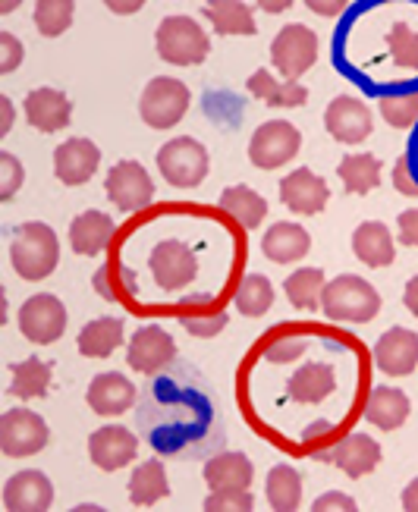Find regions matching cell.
Listing matches in <instances>:
<instances>
[{
  "label": "cell",
  "instance_id": "obj_1",
  "mask_svg": "<svg viewBox=\"0 0 418 512\" xmlns=\"http://www.w3.org/2000/svg\"><path fill=\"white\" fill-rule=\"evenodd\" d=\"M10 261H13V271L29 283L51 277L60 264L57 233L48 224H38V220L22 224L10 242Z\"/></svg>",
  "mask_w": 418,
  "mask_h": 512
},
{
  "label": "cell",
  "instance_id": "obj_2",
  "mask_svg": "<svg viewBox=\"0 0 418 512\" xmlns=\"http://www.w3.org/2000/svg\"><path fill=\"white\" fill-rule=\"evenodd\" d=\"M321 311L340 324H368L381 311V296L368 280L356 274H340L324 286Z\"/></svg>",
  "mask_w": 418,
  "mask_h": 512
},
{
  "label": "cell",
  "instance_id": "obj_3",
  "mask_svg": "<svg viewBox=\"0 0 418 512\" xmlns=\"http://www.w3.org/2000/svg\"><path fill=\"white\" fill-rule=\"evenodd\" d=\"M208 51H211V38L192 16H167L158 26L161 60L173 66H195L205 63Z\"/></svg>",
  "mask_w": 418,
  "mask_h": 512
},
{
  "label": "cell",
  "instance_id": "obj_4",
  "mask_svg": "<svg viewBox=\"0 0 418 512\" xmlns=\"http://www.w3.org/2000/svg\"><path fill=\"white\" fill-rule=\"evenodd\" d=\"M208 167H211L208 148L202 142L189 139V136L173 139L158 151V170H161L164 180L176 189L198 186L208 176Z\"/></svg>",
  "mask_w": 418,
  "mask_h": 512
},
{
  "label": "cell",
  "instance_id": "obj_5",
  "mask_svg": "<svg viewBox=\"0 0 418 512\" xmlns=\"http://www.w3.org/2000/svg\"><path fill=\"white\" fill-rule=\"evenodd\" d=\"M186 110H189V88L180 79L158 76L145 85L142 101H139V114L145 126L173 129L186 117Z\"/></svg>",
  "mask_w": 418,
  "mask_h": 512
},
{
  "label": "cell",
  "instance_id": "obj_6",
  "mask_svg": "<svg viewBox=\"0 0 418 512\" xmlns=\"http://www.w3.org/2000/svg\"><path fill=\"white\" fill-rule=\"evenodd\" d=\"M271 60L286 82H296L318 60V35L302 22H290L271 41Z\"/></svg>",
  "mask_w": 418,
  "mask_h": 512
},
{
  "label": "cell",
  "instance_id": "obj_7",
  "mask_svg": "<svg viewBox=\"0 0 418 512\" xmlns=\"http://www.w3.org/2000/svg\"><path fill=\"white\" fill-rule=\"evenodd\" d=\"M48 425L29 409H10L0 415V450L10 459H26L48 447Z\"/></svg>",
  "mask_w": 418,
  "mask_h": 512
},
{
  "label": "cell",
  "instance_id": "obj_8",
  "mask_svg": "<svg viewBox=\"0 0 418 512\" xmlns=\"http://www.w3.org/2000/svg\"><path fill=\"white\" fill-rule=\"evenodd\" d=\"M299 145H302V136L293 123L271 120L255 129V136L249 142V158L258 170H277L296 158Z\"/></svg>",
  "mask_w": 418,
  "mask_h": 512
},
{
  "label": "cell",
  "instance_id": "obj_9",
  "mask_svg": "<svg viewBox=\"0 0 418 512\" xmlns=\"http://www.w3.org/2000/svg\"><path fill=\"white\" fill-rule=\"evenodd\" d=\"M19 330H22V337L38 343V346L57 343L66 330L63 302L57 296H48V293H38V296L26 299L19 308Z\"/></svg>",
  "mask_w": 418,
  "mask_h": 512
},
{
  "label": "cell",
  "instance_id": "obj_10",
  "mask_svg": "<svg viewBox=\"0 0 418 512\" xmlns=\"http://www.w3.org/2000/svg\"><path fill=\"white\" fill-rule=\"evenodd\" d=\"M151 277L161 289L167 293H176V289H183L195 280L198 274V261H195V252L186 246L180 239H164L158 246L151 249Z\"/></svg>",
  "mask_w": 418,
  "mask_h": 512
},
{
  "label": "cell",
  "instance_id": "obj_11",
  "mask_svg": "<svg viewBox=\"0 0 418 512\" xmlns=\"http://www.w3.org/2000/svg\"><path fill=\"white\" fill-rule=\"evenodd\" d=\"M107 198L123 211H136L145 208L151 198H154V183L148 170L139 161H120L110 167L107 180H104Z\"/></svg>",
  "mask_w": 418,
  "mask_h": 512
},
{
  "label": "cell",
  "instance_id": "obj_12",
  "mask_svg": "<svg viewBox=\"0 0 418 512\" xmlns=\"http://www.w3.org/2000/svg\"><path fill=\"white\" fill-rule=\"evenodd\" d=\"M327 132L343 145H359L371 136V110L352 95H337L324 110Z\"/></svg>",
  "mask_w": 418,
  "mask_h": 512
},
{
  "label": "cell",
  "instance_id": "obj_13",
  "mask_svg": "<svg viewBox=\"0 0 418 512\" xmlns=\"http://www.w3.org/2000/svg\"><path fill=\"white\" fill-rule=\"evenodd\" d=\"M176 359V343L161 327H142L129 340V368L139 374H158Z\"/></svg>",
  "mask_w": 418,
  "mask_h": 512
},
{
  "label": "cell",
  "instance_id": "obj_14",
  "mask_svg": "<svg viewBox=\"0 0 418 512\" xmlns=\"http://www.w3.org/2000/svg\"><path fill=\"white\" fill-rule=\"evenodd\" d=\"M374 365L387 377H406L418 365V333L409 327H390L374 346Z\"/></svg>",
  "mask_w": 418,
  "mask_h": 512
},
{
  "label": "cell",
  "instance_id": "obj_15",
  "mask_svg": "<svg viewBox=\"0 0 418 512\" xmlns=\"http://www.w3.org/2000/svg\"><path fill=\"white\" fill-rule=\"evenodd\" d=\"M139 453V440L132 431L120 428V425H110V428H101L88 437V456L98 465L101 472H117V469H126V465L136 459Z\"/></svg>",
  "mask_w": 418,
  "mask_h": 512
},
{
  "label": "cell",
  "instance_id": "obj_16",
  "mask_svg": "<svg viewBox=\"0 0 418 512\" xmlns=\"http://www.w3.org/2000/svg\"><path fill=\"white\" fill-rule=\"evenodd\" d=\"M327 198H330L327 183L308 167L293 170L290 176H283V183H280V202L305 217L321 214L327 208Z\"/></svg>",
  "mask_w": 418,
  "mask_h": 512
},
{
  "label": "cell",
  "instance_id": "obj_17",
  "mask_svg": "<svg viewBox=\"0 0 418 512\" xmlns=\"http://www.w3.org/2000/svg\"><path fill=\"white\" fill-rule=\"evenodd\" d=\"M101 151L88 139H70L54 151V173L63 186H82L95 176Z\"/></svg>",
  "mask_w": 418,
  "mask_h": 512
},
{
  "label": "cell",
  "instance_id": "obj_18",
  "mask_svg": "<svg viewBox=\"0 0 418 512\" xmlns=\"http://www.w3.org/2000/svg\"><path fill=\"white\" fill-rule=\"evenodd\" d=\"M4 503L13 512H41L54 503V484L41 472H16L4 487Z\"/></svg>",
  "mask_w": 418,
  "mask_h": 512
},
{
  "label": "cell",
  "instance_id": "obj_19",
  "mask_svg": "<svg viewBox=\"0 0 418 512\" xmlns=\"http://www.w3.org/2000/svg\"><path fill=\"white\" fill-rule=\"evenodd\" d=\"M26 120L38 132H60L73 120V104L57 88H35L26 98Z\"/></svg>",
  "mask_w": 418,
  "mask_h": 512
},
{
  "label": "cell",
  "instance_id": "obj_20",
  "mask_svg": "<svg viewBox=\"0 0 418 512\" xmlns=\"http://www.w3.org/2000/svg\"><path fill=\"white\" fill-rule=\"evenodd\" d=\"M132 403H136V384H129L117 371L98 374L95 381L88 384V406H92V412H98V415L117 418V415L129 412Z\"/></svg>",
  "mask_w": 418,
  "mask_h": 512
},
{
  "label": "cell",
  "instance_id": "obj_21",
  "mask_svg": "<svg viewBox=\"0 0 418 512\" xmlns=\"http://www.w3.org/2000/svg\"><path fill=\"white\" fill-rule=\"evenodd\" d=\"M330 462L349 478H365L381 465V447L368 434H349L334 447Z\"/></svg>",
  "mask_w": 418,
  "mask_h": 512
},
{
  "label": "cell",
  "instance_id": "obj_22",
  "mask_svg": "<svg viewBox=\"0 0 418 512\" xmlns=\"http://www.w3.org/2000/svg\"><path fill=\"white\" fill-rule=\"evenodd\" d=\"M409 412H412V403H409V396L403 390H396V387H374L368 393L365 418H368V425H374L378 431L403 428Z\"/></svg>",
  "mask_w": 418,
  "mask_h": 512
},
{
  "label": "cell",
  "instance_id": "obj_23",
  "mask_svg": "<svg viewBox=\"0 0 418 512\" xmlns=\"http://www.w3.org/2000/svg\"><path fill=\"white\" fill-rule=\"evenodd\" d=\"M308 249H312V236H308L305 227L290 224V220L274 224L268 233H264V239H261L264 258L274 261V264H293V261L305 258Z\"/></svg>",
  "mask_w": 418,
  "mask_h": 512
},
{
  "label": "cell",
  "instance_id": "obj_24",
  "mask_svg": "<svg viewBox=\"0 0 418 512\" xmlns=\"http://www.w3.org/2000/svg\"><path fill=\"white\" fill-rule=\"evenodd\" d=\"M252 478V459H246L242 453H217L205 465V481L211 491H249Z\"/></svg>",
  "mask_w": 418,
  "mask_h": 512
},
{
  "label": "cell",
  "instance_id": "obj_25",
  "mask_svg": "<svg viewBox=\"0 0 418 512\" xmlns=\"http://www.w3.org/2000/svg\"><path fill=\"white\" fill-rule=\"evenodd\" d=\"M114 239V220L101 211H85L70 224V246L76 255H98Z\"/></svg>",
  "mask_w": 418,
  "mask_h": 512
},
{
  "label": "cell",
  "instance_id": "obj_26",
  "mask_svg": "<svg viewBox=\"0 0 418 512\" xmlns=\"http://www.w3.org/2000/svg\"><path fill=\"white\" fill-rule=\"evenodd\" d=\"M352 252L368 267H390L393 264V236L378 220H365L352 233Z\"/></svg>",
  "mask_w": 418,
  "mask_h": 512
},
{
  "label": "cell",
  "instance_id": "obj_27",
  "mask_svg": "<svg viewBox=\"0 0 418 512\" xmlns=\"http://www.w3.org/2000/svg\"><path fill=\"white\" fill-rule=\"evenodd\" d=\"M286 390H290V396L296 399V403H324V399L337 390V377H334V368L330 365H302L293 377L290 384H286Z\"/></svg>",
  "mask_w": 418,
  "mask_h": 512
},
{
  "label": "cell",
  "instance_id": "obj_28",
  "mask_svg": "<svg viewBox=\"0 0 418 512\" xmlns=\"http://www.w3.org/2000/svg\"><path fill=\"white\" fill-rule=\"evenodd\" d=\"M249 95L268 107H302L308 101V88L299 82H277L268 70H255L246 82Z\"/></svg>",
  "mask_w": 418,
  "mask_h": 512
},
{
  "label": "cell",
  "instance_id": "obj_29",
  "mask_svg": "<svg viewBox=\"0 0 418 512\" xmlns=\"http://www.w3.org/2000/svg\"><path fill=\"white\" fill-rule=\"evenodd\" d=\"M123 343V321L120 318H98L85 324L79 333V352L85 359H107Z\"/></svg>",
  "mask_w": 418,
  "mask_h": 512
},
{
  "label": "cell",
  "instance_id": "obj_30",
  "mask_svg": "<svg viewBox=\"0 0 418 512\" xmlns=\"http://www.w3.org/2000/svg\"><path fill=\"white\" fill-rule=\"evenodd\" d=\"M202 13L220 35H255L252 7L242 4V0H214V4L202 7Z\"/></svg>",
  "mask_w": 418,
  "mask_h": 512
},
{
  "label": "cell",
  "instance_id": "obj_31",
  "mask_svg": "<svg viewBox=\"0 0 418 512\" xmlns=\"http://www.w3.org/2000/svg\"><path fill=\"white\" fill-rule=\"evenodd\" d=\"M220 208H224L242 230L261 227V220L268 217V202H264L258 192L246 189V186L224 189V195H220Z\"/></svg>",
  "mask_w": 418,
  "mask_h": 512
},
{
  "label": "cell",
  "instance_id": "obj_32",
  "mask_svg": "<svg viewBox=\"0 0 418 512\" xmlns=\"http://www.w3.org/2000/svg\"><path fill=\"white\" fill-rule=\"evenodd\" d=\"M170 494L167 484V472L161 459H148L142 462L129 478V500L136 506H154L158 500H164Z\"/></svg>",
  "mask_w": 418,
  "mask_h": 512
},
{
  "label": "cell",
  "instance_id": "obj_33",
  "mask_svg": "<svg viewBox=\"0 0 418 512\" xmlns=\"http://www.w3.org/2000/svg\"><path fill=\"white\" fill-rule=\"evenodd\" d=\"M51 374L54 368L41 359H26V362H16L10 365V393L16 399H41L48 396V387H51Z\"/></svg>",
  "mask_w": 418,
  "mask_h": 512
},
{
  "label": "cell",
  "instance_id": "obj_34",
  "mask_svg": "<svg viewBox=\"0 0 418 512\" xmlns=\"http://www.w3.org/2000/svg\"><path fill=\"white\" fill-rule=\"evenodd\" d=\"M349 195H365L381 183V161L374 154H349L337 167Z\"/></svg>",
  "mask_w": 418,
  "mask_h": 512
},
{
  "label": "cell",
  "instance_id": "obj_35",
  "mask_svg": "<svg viewBox=\"0 0 418 512\" xmlns=\"http://www.w3.org/2000/svg\"><path fill=\"white\" fill-rule=\"evenodd\" d=\"M324 274L318 271V267H302V271L290 274L283 283V293L286 299H290L293 308H321V296H324Z\"/></svg>",
  "mask_w": 418,
  "mask_h": 512
},
{
  "label": "cell",
  "instance_id": "obj_36",
  "mask_svg": "<svg viewBox=\"0 0 418 512\" xmlns=\"http://www.w3.org/2000/svg\"><path fill=\"white\" fill-rule=\"evenodd\" d=\"M268 503L271 509L290 512L302 503V475L293 465H274L268 472Z\"/></svg>",
  "mask_w": 418,
  "mask_h": 512
},
{
  "label": "cell",
  "instance_id": "obj_37",
  "mask_svg": "<svg viewBox=\"0 0 418 512\" xmlns=\"http://www.w3.org/2000/svg\"><path fill=\"white\" fill-rule=\"evenodd\" d=\"M233 302L246 318H261L274 302V286L264 274H246V277H242V283L236 286Z\"/></svg>",
  "mask_w": 418,
  "mask_h": 512
},
{
  "label": "cell",
  "instance_id": "obj_38",
  "mask_svg": "<svg viewBox=\"0 0 418 512\" xmlns=\"http://www.w3.org/2000/svg\"><path fill=\"white\" fill-rule=\"evenodd\" d=\"M76 13L73 0H38L35 4V26L44 38H57L70 29Z\"/></svg>",
  "mask_w": 418,
  "mask_h": 512
},
{
  "label": "cell",
  "instance_id": "obj_39",
  "mask_svg": "<svg viewBox=\"0 0 418 512\" xmlns=\"http://www.w3.org/2000/svg\"><path fill=\"white\" fill-rule=\"evenodd\" d=\"M387 48L396 66L418 73V32H412L406 22H393L387 32Z\"/></svg>",
  "mask_w": 418,
  "mask_h": 512
},
{
  "label": "cell",
  "instance_id": "obj_40",
  "mask_svg": "<svg viewBox=\"0 0 418 512\" xmlns=\"http://www.w3.org/2000/svg\"><path fill=\"white\" fill-rule=\"evenodd\" d=\"M381 117L393 129H412L418 123V92L406 95H387L381 98Z\"/></svg>",
  "mask_w": 418,
  "mask_h": 512
},
{
  "label": "cell",
  "instance_id": "obj_41",
  "mask_svg": "<svg viewBox=\"0 0 418 512\" xmlns=\"http://www.w3.org/2000/svg\"><path fill=\"white\" fill-rule=\"evenodd\" d=\"M183 327L192 333V337H217L220 330L227 327V315L224 311H205L202 308V315H195V311H183Z\"/></svg>",
  "mask_w": 418,
  "mask_h": 512
},
{
  "label": "cell",
  "instance_id": "obj_42",
  "mask_svg": "<svg viewBox=\"0 0 418 512\" xmlns=\"http://www.w3.org/2000/svg\"><path fill=\"white\" fill-rule=\"evenodd\" d=\"M22 180H26V170L13 158L10 151H0V202H10L19 192Z\"/></svg>",
  "mask_w": 418,
  "mask_h": 512
},
{
  "label": "cell",
  "instance_id": "obj_43",
  "mask_svg": "<svg viewBox=\"0 0 418 512\" xmlns=\"http://www.w3.org/2000/svg\"><path fill=\"white\" fill-rule=\"evenodd\" d=\"M305 349H308V343L302 337H274L268 343V349H264V359L274 362V365H286V362L302 359Z\"/></svg>",
  "mask_w": 418,
  "mask_h": 512
},
{
  "label": "cell",
  "instance_id": "obj_44",
  "mask_svg": "<svg viewBox=\"0 0 418 512\" xmlns=\"http://www.w3.org/2000/svg\"><path fill=\"white\" fill-rule=\"evenodd\" d=\"M205 509H211V512H220V509L246 512V509H255V497H252V491H211V497L205 500Z\"/></svg>",
  "mask_w": 418,
  "mask_h": 512
},
{
  "label": "cell",
  "instance_id": "obj_45",
  "mask_svg": "<svg viewBox=\"0 0 418 512\" xmlns=\"http://www.w3.org/2000/svg\"><path fill=\"white\" fill-rule=\"evenodd\" d=\"M393 186L406 198H418V176L412 170V154H403V158L393 164Z\"/></svg>",
  "mask_w": 418,
  "mask_h": 512
},
{
  "label": "cell",
  "instance_id": "obj_46",
  "mask_svg": "<svg viewBox=\"0 0 418 512\" xmlns=\"http://www.w3.org/2000/svg\"><path fill=\"white\" fill-rule=\"evenodd\" d=\"M22 63V44L10 35V32H0V73H13L16 66Z\"/></svg>",
  "mask_w": 418,
  "mask_h": 512
},
{
  "label": "cell",
  "instance_id": "obj_47",
  "mask_svg": "<svg viewBox=\"0 0 418 512\" xmlns=\"http://www.w3.org/2000/svg\"><path fill=\"white\" fill-rule=\"evenodd\" d=\"M396 227H400V242H403V246L418 249V208L403 211L400 220H396Z\"/></svg>",
  "mask_w": 418,
  "mask_h": 512
},
{
  "label": "cell",
  "instance_id": "obj_48",
  "mask_svg": "<svg viewBox=\"0 0 418 512\" xmlns=\"http://www.w3.org/2000/svg\"><path fill=\"white\" fill-rule=\"evenodd\" d=\"M315 509H318V512H327V509H356V500L346 497V494L330 491V494H321V497L315 500Z\"/></svg>",
  "mask_w": 418,
  "mask_h": 512
},
{
  "label": "cell",
  "instance_id": "obj_49",
  "mask_svg": "<svg viewBox=\"0 0 418 512\" xmlns=\"http://www.w3.org/2000/svg\"><path fill=\"white\" fill-rule=\"evenodd\" d=\"M308 10H312V13H318V16H330V19H334V16H340V13H346V0H330V4H324V0H308V4H305Z\"/></svg>",
  "mask_w": 418,
  "mask_h": 512
},
{
  "label": "cell",
  "instance_id": "obj_50",
  "mask_svg": "<svg viewBox=\"0 0 418 512\" xmlns=\"http://www.w3.org/2000/svg\"><path fill=\"white\" fill-rule=\"evenodd\" d=\"M95 289H98V293H101L107 302H117L114 286H110V271H104V267H101V271L95 274Z\"/></svg>",
  "mask_w": 418,
  "mask_h": 512
},
{
  "label": "cell",
  "instance_id": "obj_51",
  "mask_svg": "<svg viewBox=\"0 0 418 512\" xmlns=\"http://www.w3.org/2000/svg\"><path fill=\"white\" fill-rule=\"evenodd\" d=\"M403 302H406V308L412 311V315L418 318V274L406 283V293H403Z\"/></svg>",
  "mask_w": 418,
  "mask_h": 512
},
{
  "label": "cell",
  "instance_id": "obj_52",
  "mask_svg": "<svg viewBox=\"0 0 418 512\" xmlns=\"http://www.w3.org/2000/svg\"><path fill=\"white\" fill-rule=\"evenodd\" d=\"M13 126V104L10 98H0V136H7Z\"/></svg>",
  "mask_w": 418,
  "mask_h": 512
},
{
  "label": "cell",
  "instance_id": "obj_53",
  "mask_svg": "<svg viewBox=\"0 0 418 512\" xmlns=\"http://www.w3.org/2000/svg\"><path fill=\"white\" fill-rule=\"evenodd\" d=\"M403 506H406L409 512H418V478L409 481V487L403 491Z\"/></svg>",
  "mask_w": 418,
  "mask_h": 512
},
{
  "label": "cell",
  "instance_id": "obj_54",
  "mask_svg": "<svg viewBox=\"0 0 418 512\" xmlns=\"http://www.w3.org/2000/svg\"><path fill=\"white\" fill-rule=\"evenodd\" d=\"M110 10H114V13H139L145 4H142V0H132V4H117V0H110V4H107Z\"/></svg>",
  "mask_w": 418,
  "mask_h": 512
},
{
  "label": "cell",
  "instance_id": "obj_55",
  "mask_svg": "<svg viewBox=\"0 0 418 512\" xmlns=\"http://www.w3.org/2000/svg\"><path fill=\"white\" fill-rule=\"evenodd\" d=\"M264 13H283V10H290V4L286 0H280V4H274V0H264V4H258Z\"/></svg>",
  "mask_w": 418,
  "mask_h": 512
}]
</instances>
